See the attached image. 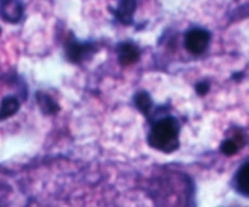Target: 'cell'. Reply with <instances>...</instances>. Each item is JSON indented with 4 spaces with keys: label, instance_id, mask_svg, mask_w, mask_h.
Segmentation results:
<instances>
[{
    "label": "cell",
    "instance_id": "6da1fadb",
    "mask_svg": "<svg viewBox=\"0 0 249 207\" xmlns=\"http://www.w3.org/2000/svg\"><path fill=\"white\" fill-rule=\"evenodd\" d=\"M179 121L175 117L167 116L155 122L148 133L147 141L156 150L169 153L179 148Z\"/></svg>",
    "mask_w": 249,
    "mask_h": 207
},
{
    "label": "cell",
    "instance_id": "7a4b0ae2",
    "mask_svg": "<svg viewBox=\"0 0 249 207\" xmlns=\"http://www.w3.org/2000/svg\"><path fill=\"white\" fill-rule=\"evenodd\" d=\"M211 33L203 28H194L185 36V48L194 55H201L208 49Z\"/></svg>",
    "mask_w": 249,
    "mask_h": 207
},
{
    "label": "cell",
    "instance_id": "3957f363",
    "mask_svg": "<svg viewBox=\"0 0 249 207\" xmlns=\"http://www.w3.org/2000/svg\"><path fill=\"white\" fill-rule=\"evenodd\" d=\"M24 7L19 1H0V17L5 22L16 24L23 17Z\"/></svg>",
    "mask_w": 249,
    "mask_h": 207
},
{
    "label": "cell",
    "instance_id": "277c9868",
    "mask_svg": "<svg viewBox=\"0 0 249 207\" xmlns=\"http://www.w3.org/2000/svg\"><path fill=\"white\" fill-rule=\"evenodd\" d=\"M91 45L89 44H82L75 39H71L66 44V56L71 62H80L91 53Z\"/></svg>",
    "mask_w": 249,
    "mask_h": 207
},
{
    "label": "cell",
    "instance_id": "5b68a950",
    "mask_svg": "<svg viewBox=\"0 0 249 207\" xmlns=\"http://www.w3.org/2000/svg\"><path fill=\"white\" fill-rule=\"evenodd\" d=\"M117 51H118L119 62L123 66L133 65L140 57V49L138 48L136 44L130 43V41L119 44Z\"/></svg>",
    "mask_w": 249,
    "mask_h": 207
},
{
    "label": "cell",
    "instance_id": "8992f818",
    "mask_svg": "<svg viewBox=\"0 0 249 207\" xmlns=\"http://www.w3.org/2000/svg\"><path fill=\"white\" fill-rule=\"evenodd\" d=\"M233 187L241 195L249 197V161L237 169L233 177Z\"/></svg>",
    "mask_w": 249,
    "mask_h": 207
},
{
    "label": "cell",
    "instance_id": "52a82bcc",
    "mask_svg": "<svg viewBox=\"0 0 249 207\" xmlns=\"http://www.w3.org/2000/svg\"><path fill=\"white\" fill-rule=\"evenodd\" d=\"M136 9L135 1H121L118 2V6L116 7V15L117 19L124 24H129L133 22V14Z\"/></svg>",
    "mask_w": 249,
    "mask_h": 207
},
{
    "label": "cell",
    "instance_id": "ba28073f",
    "mask_svg": "<svg viewBox=\"0 0 249 207\" xmlns=\"http://www.w3.org/2000/svg\"><path fill=\"white\" fill-rule=\"evenodd\" d=\"M19 110V101L15 96H5L0 102V121L10 118Z\"/></svg>",
    "mask_w": 249,
    "mask_h": 207
},
{
    "label": "cell",
    "instance_id": "9c48e42d",
    "mask_svg": "<svg viewBox=\"0 0 249 207\" xmlns=\"http://www.w3.org/2000/svg\"><path fill=\"white\" fill-rule=\"evenodd\" d=\"M134 102H135L136 107L142 112L143 114H148V112L152 109V99L146 92H139L136 93L134 96Z\"/></svg>",
    "mask_w": 249,
    "mask_h": 207
},
{
    "label": "cell",
    "instance_id": "30bf717a",
    "mask_svg": "<svg viewBox=\"0 0 249 207\" xmlns=\"http://www.w3.org/2000/svg\"><path fill=\"white\" fill-rule=\"evenodd\" d=\"M36 101H38L39 106H40V109L45 113H53V112H56L58 110L57 104L48 94H44V93L36 94Z\"/></svg>",
    "mask_w": 249,
    "mask_h": 207
},
{
    "label": "cell",
    "instance_id": "8fae6325",
    "mask_svg": "<svg viewBox=\"0 0 249 207\" xmlns=\"http://www.w3.org/2000/svg\"><path fill=\"white\" fill-rule=\"evenodd\" d=\"M241 148H242V146L232 138H228L226 140H224L220 145L221 152L226 156L235 155V153H237V151L240 150Z\"/></svg>",
    "mask_w": 249,
    "mask_h": 207
},
{
    "label": "cell",
    "instance_id": "7c38bea8",
    "mask_svg": "<svg viewBox=\"0 0 249 207\" xmlns=\"http://www.w3.org/2000/svg\"><path fill=\"white\" fill-rule=\"evenodd\" d=\"M196 90H197V93H198V94L204 95L209 90V84H208V83H206V82L198 83V84H197V87H196Z\"/></svg>",
    "mask_w": 249,
    "mask_h": 207
}]
</instances>
